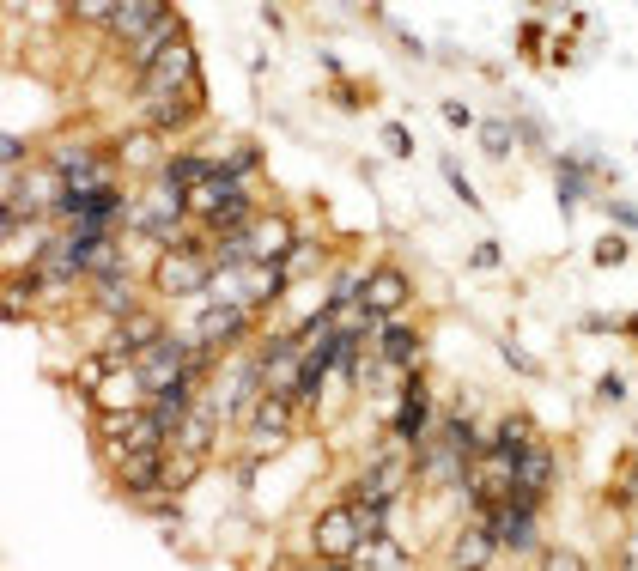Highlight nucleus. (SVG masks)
<instances>
[{
  "label": "nucleus",
  "mask_w": 638,
  "mask_h": 571,
  "mask_svg": "<svg viewBox=\"0 0 638 571\" xmlns=\"http://www.w3.org/2000/svg\"><path fill=\"white\" fill-rule=\"evenodd\" d=\"M414 353H420V341H414V329H402V322H383V359L389 365H414Z\"/></svg>",
  "instance_id": "9b49d317"
},
{
  "label": "nucleus",
  "mask_w": 638,
  "mask_h": 571,
  "mask_svg": "<svg viewBox=\"0 0 638 571\" xmlns=\"http://www.w3.org/2000/svg\"><path fill=\"white\" fill-rule=\"evenodd\" d=\"M353 523H359V535H377V529H383V505H359Z\"/></svg>",
  "instance_id": "dca6fc26"
},
{
  "label": "nucleus",
  "mask_w": 638,
  "mask_h": 571,
  "mask_svg": "<svg viewBox=\"0 0 638 571\" xmlns=\"http://www.w3.org/2000/svg\"><path fill=\"white\" fill-rule=\"evenodd\" d=\"M298 371H304V359H298V341H280V347H268V359H262V383H268V389L292 395V389H298Z\"/></svg>",
  "instance_id": "7ed1b4c3"
},
{
  "label": "nucleus",
  "mask_w": 638,
  "mask_h": 571,
  "mask_svg": "<svg viewBox=\"0 0 638 571\" xmlns=\"http://www.w3.org/2000/svg\"><path fill=\"white\" fill-rule=\"evenodd\" d=\"M499 450H505V456H523V450H535V444H529V420H523V414H511V420L499 426Z\"/></svg>",
  "instance_id": "ddd939ff"
},
{
  "label": "nucleus",
  "mask_w": 638,
  "mask_h": 571,
  "mask_svg": "<svg viewBox=\"0 0 638 571\" xmlns=\"http://www.w3.org/2000/svg\"><path fill=\"white\" fill-rule=\"evenodd\" d=\"M553 571H578V565H572V559H553Z\"/></svg>",
  "instance_id": "6ab92c4d"
},
{
  "label": "nucleus",
  "mask_w": 638,
  "mask_h": 571,
  "mask_svg": "<svg viewBox=\"0 0 638 571\" xmlns=\"http://www.w3.org/2000/svg\"><path fill=\"white\" fill-rule=\"evenodd\" d=\"M158 480H171L165 468H158V456H134L128 462V493H146V486H158Z\"/></svg>",
  "instance_id": "f8f14e48"
},
{
  "label": "nucleus",
  "mask_w": 638,
  "mask_h": 571,
  "mask_svg": "<svg viewBox=\"0 0 638 571\" xmlns=\"http://www.w3.org/2000/svg\"><path fill=\"white\" fill-rule=\"evenodd\" d=\"M195 256H201V243H183V250L165 262V274H158V286H165L171 298H183V292H195V286H201V268H195Z\"/></svg>",
  "instance_id": "20e7f679"
},
{
  "label": "nucleus",
  "mask_w": 638,
  "mask_h": 571,
  "mask_svg": "<svg viewBox=\"0 0 638 571\" xmlns=\"http://www.w3.org/2000/svg\"><path fill=\"white\" fill-rule=\"evenodd\" d=\"M104 19H110L116 37H152V25H165L171 13H165V7H110Z\"/></svg>",
  "instance_id": "423d86ee"
},
{
  "label": "nucleus",
  "mask_w": 638,
  "mask_h": 571,
  "mask_svg": "<svg viewBox=\"0 0 638 571\" xmlns=\"http://www.w3.org/2000/svg\"><path fill=\"white\" fill-rule=\"evenodd\" d=\"M286 414H292V401H286V395H268L256 420H262V432H286Z\"/></svg>",
  "instance_id": "4468645a"
},
{
  "label": "nucleus",
  "mask_w": 638,
  "mask_h": 571,
  "mask_svg": "<svg viewBox=\"0 0 638 571\" xmlns=\"http://www.w3.org/2000/svg\"><path fill=\"white\" fill-rule=\"evenodd\" d=\"M626 335H638V316H632V322H626Z\"/></svg>",
  "instance_id": "aec40b11"
},
{
  "label": "nucleus",
  "mask_w": 638,
  "mask_h": 571,
  "mask_svg": "<svg viewBox=\"0 0 638 571\" xmlns=\"http://www.w3.org/2000/svg\"><path fill=\"white\" fill-rule=\"evenodd\" d=\"M329 571H347V565H341V559H335V565H329Z\"/></svg>",
  "instance_id": "412c9836"
},
{
  "label": "nucleus",
  "mask_w": 638,
  "mask_h": 571,
  "mask_svg": "<svg viewBox=\"0 0 638 571\" xmlns=\"http://www.w3.org/2000/svg\"><path fill=\"white\" fill-rule=\"evenodd\" d=\"M402 298H408V280H402V274H395V268H383V274H371V286L359 292V304H365L371 316H383L389 304H402Z\"/></svg>",
  "instance_id": "0eeeda50"
},
{
  "label": "nucleus",
  "mask_w": 638,
  "mask_h": 571,
  "mask_svg": "<svg viewBox=\"0 0 638 571\" xmlns=\"http://www.w3.org/2000/svg\"><path fill=\"white\" fill-rule=\"evenodd\" d=\"M98 298H104L110 310H128V286H122V274H110V280H98Z\"/></svg>",
  "instance_id": "2eb2a0df"
},
{
  "label": "nucleus",
  "mask_w": 638,
  "mask_h": 571,
  "mask_svg": "<svg viewBox=\"0 0 638 571\" xmlns=\"http://www.w3.org/2000/svg\"><path fill=\"white\" fill-rule=\"evenodd\" d=\"M353 541H359V523H353V511H335V517H323V529H316V547H323L329 559L353 553Z\"/></svg>",
  "instance_id": "6e6552de"
},
{
  "label": "nucleus",
  "mask_w": 638,
  "mask_h": 571,
  "mask_svg": "<svg viewBox=\"0 0 638 571\" xmlns=\"http://www.w3.org/2000/svg\"><path fill=\"white\" fill-rule=\"evenodd\" d=\"M547 480H553V456H547V450H523V456H517V486H511V499L535 505V499L547 493Z\"/></svg>",
  "instance_id": "f03ea898"
},
{
  "label": "nucleus",
  "mask_w": 638,
  "mask_h": 571,
  "mask_svg": "<svg viewBox=\"0 0 638 571\" xmlns=\"http://www.w3.org/2000/svg\"><path fill=\"white\" fill-rule=\"evenodd\" d=\"M244 304H219V310H207L201 322H195V335H201V347H219V341H231L237 329H244Z\"/></svg>",
  "instance_id": "39448f33"
},
{
  "label": "nucleus",
  "mask_w": 638,
  "mask_h": 571,
  "mask_svg": "<svg viewBox=\"0 0 638 571\" xmlns=\"http://www.w3.org/2000/svg\"><path fill=\"white\" fill-rule=\"evenodd\" d=\"M493 547H499V535H493V523H481L462 547H456V559H462V571H481L487 559H493Z\"/></svg>",
  "instance_id": "9d476101"
},
{
  "label": "nucleus",
  "mask_w": 638,
  "mask_h": 571,
  "mask_svg": "<svg viewBox=\"0 0 638 571\" xmlns=\"http://www.w3.org/2000/svg\"><path fill=\"white\" fill-rule=\"evenodd\" d=\"M481 146H487V152H505L511 140H505V128H499V122H487V128H481Z\"/></svg>",
  "instance_id": "f3484780"
},
{
  "label": "nucleus",
  "mask_w": 638,
  "mask_h": 571,
  "mask_svg": "<svg viewBox=\"0 0 638 571\" xmlns=\"http://www.w3.org/2000/svg\"><path fill=\"white\" fill-rule=\"evenodd\" d=\"M189 79H195V55H189V43L177 37L165 55H158V61L146 67V92H152V98H165V92H183Z\"/></svg>",
  "instance_id": "f257e3e1"
},
{
  "label": "nucleus",
  "mask_w": 638,
  "mask_h": 571,
  "mask_svg": "<svg viewBox=\"0 0 638 571\" xmlns=\"http://www.w3.org/2000/svg\"><path fill=\"white\" fill-rule=\"evenodd\" d=\"M626 493H638V468H626Z\"/></svg>",
  "instance_id": "a211bd4d"
},
{
  "label": "nucleus",
  "mask_w": 638,
  "mask_h": 571,
  "mask_svg": "<svg viewBox=\"0 0 638 571\" xmlns=\"http://www.w3.org/2000/svg\"><path fill=\"white\" fill-rule=\"evenodd\" d=\"M395 432H402V438H420V432H426V383H420V377H408V401H402Z\"/></svg>",
  "instance_id": "1a4fd4ad"
}]
</instances>
